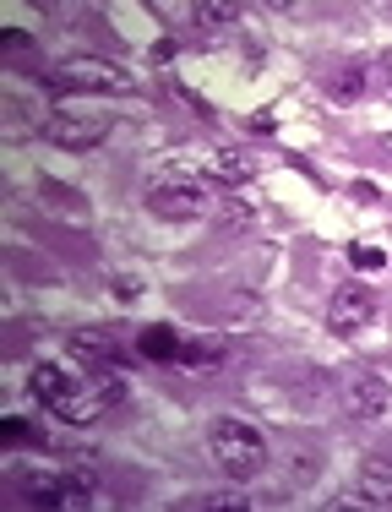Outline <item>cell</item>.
<instances>
[{"mask_svg": "<svg viewBox=\"0 0 392 512\" xmlns=\"http://www.w3.org/2000/svg\"><path fill=\"white\" fill-rule=\"evenodd\" d=\"M28 393L66 425H93L98 414L109 409V393L98 387V376L82 382V376H71L66 365H55V360H44L28 371Z\"/></svg>", "mask_w": 392, "mask_h": 512, "instance_id": "1", "label": "cell"}, {"mask_svg": "<svg viewBox=\"0 0 392 512\" xmlns=\"http://www.w3.org/2000/svg\"><path fill=\"white\" fill-rule=\"evenodd\" d=\"M207 186H213V180L191 175V169L164 164V169H153V175H147L142 197H147V213H153V218H164V224H191V218L207 213Z\"/></svg>", "mask_w": 392, "mask_h": 512, "instance_id": "2", "label": "cell"}, {"mask_svg": "<svg viewBox=\"0 0 392 512\" xmlns=\"http://www.w3.org/2000/svg\"><path fill=\"white\" fill-rule=\"evenodd\" d=\"M207 453L229 480H256L267 463V436L245 420H213L207 425Z\"/></svg>", "mask_w": 392, "mask_h": 512, "instance_id": "3", "label": "cell"}, {"mask_svg": "<svg viewBox=\"0 0 392 512\" xmlns=\"http://www.w3.org/2000/svg\"><path fill=\"white\" fill-rule=\"evenodd\" d=\"M126 82L131 77L115 66V60H104V55H66V60L49 66L44 88L49 93H120Z\"/></svg>", "mask_w": 392, "mask_h": 512, "instance_id": "4", "label": "cell"}, {"mask_svg": "<svg viewBox=\"0 0 392 512\" xmlns=\"http://www.w3.org/2000/svg\"><path fill=\"white\" fill-rule=\"evenodd\" d=\"M22 502L28 507H88L93 502V474L82 469H44V474H22Z\"/></svg>", "mask_w": 392, "mask_h": 512, "instance_id": "5", "label": "cell"}, {"mask_svg": "<svg viewBox=\"0 0 392 512\" xmlns=\"http://www.w3.org/2000/svg\"><path fill=\"white\" fill-rule=\"evenodd\" d=\"M39 131H44V142H55V148H71V153H82V148H98V142L109 137V120H98V115H82V109H49V115L39 120Z\"/></svg>", "mask_w": 392, "mask_h": 512, "instance_id": "6", "label": "cell"}, {"mask_svg": "<svg viewBox=\"0 0 392 512\" xmlns=\"http://www.w3.org/2000/svg\"><path fill=\"white\" fill-rule=\"evenodd\" d=\"M371 316H376V295H371V289H360V284H343L338 295L327 300V327H333L338 338H354Z\"/></svg>", "mask_w": 392, "mask_h": 512, "instance_id": "7", "label": "cell"}, {"mask_svg": "<svg viewBox=\"0 0 392 512\" xmlns=\"http://www.w3.org/2000/svg\"><path fill=\"white\" fill-rule=\"evenodd\" d=\"M387 398H392V387L371 371H349V382H343V404H349V414H360V420H382Z\"/></svg>", "mask_w": 392, "mask_h": 512, "instance_id": "8", "label": "cell"}, {"mask_svg": "<svg viewBox=\"0 0 392 512\" xmlns=\"http://www.w3.org/2000/svg\"><path fill=\"white\" fill-rule=\"evenodd\" d=\"M71 360L88 365V376H104V371H115L120 344L104 333V327H88V333H71Z\"/></svg>", "mask_w": 392, "mask_h": 512, "instance_id": "9", "label": "cell"}, {"mask_svg": "<svg viewBox=\"0 0 392 512\" xmlns=\"http://www.w3.org/2000/svg\"><path fill=\"white\" fill-rule=\"evenodd\" d=\"M207 180L224 186V191H240V186H251V180H256V158L245 148H218L213 164H207Z\"/></svg>", "mask_w": 392, "mask_h": 512, "instance_id": "10", "label": "cell"}, {"mask_svg": "<svg viewBox=\"0 0 392 512\" xmlns=\"http://www.w3.org/2000/svg\"><path fill=\"white\" fill-rule=\"evenodd\" d=\"M354 502L365 507H392V463L387 458H371L354 480Z\"/></svg>", "mask_w": 392, "mask_h": 512, "instance_id": "11", "label": "cell"}, {"mask_svg": "<svg viewBox=\"0 0 392 512\" xmlns=\"http://www.w3.org/2000/svg\"><path fill=\"white\" fill-rule=\"evenodd\" d=\"M137 349L147 360H180V349H186V338L175 333V327H164V322H153V327H142V338H137Z\"/></svg>", "mask_w": 392, "mask_h": 512, "instance_id": "12", "label": "cell"}, {"mask_svg": "<svg viewBox=\"0 0 392 512\" xmlns=\"http://www.w3.org/2000/svg\"><path fill=\"white\" fill-rule=\"evenodd\" d=\"M365 77H371V66H365V60H349V66L333 71L327 93H333L338 104H354V99H365Z\"/></svg>", "mask_w": 392, "mask_h": 512, "instance_id": "13", "label": "cell"}, {"mask_svg": "<svg viewBox=\"0 0 392 512\" xmlns=\"http://www.w3.org/2000/svg\"><path fill=\"white\" fill-rule=\"evenodd\" d=\"M180 507H186V512H245L251 502L235 496V491H202V496H186Z\"/></svg>", "mask_w": 392, "mask_h": 512, "instance_id": "14", "label": "cell"}, {"mask_svg": "<svg viewBox=\"0 0 392 512\" xmlns=\"http://www.w3.org/2000/svg\"><path fill=\"white\" fill-rule=\"evenodd\" d=\"M349 262L360 267V273H376V267H387V251L371 246V240H354V246H349Z\"/></svg>", "mask_w": 392, "mask_h": 512, "instance_id": "15", "label": "cell"}, {"mask_svg": "<svg viewBox=\"0 0 392 512\" xmlns=\"http://www.w3.org/2000/svg\"><path fill=\"white\" fill-rule=\"evenodd\" d=\"M191 17L202 22V28H229L240 11H235V6H213V0H207V6H191Z\"/></svg>", "mask_w": 392, "mask_h": 512, "instance_id": "16", "label": "cell"}, {"mask_svg": "<svg viewBox=\"0 0 392 512\" xmlns=\"http://www.w3.org/2000/svg\"><path fill=\"white\" fill-rule=\"evenodd\" d=\"M0 436H6V442H11V447H33V442H44V436H39V431H33V425H28V420H17V414H11V420H6V425H0Z\"/></svg>", "mask_w": 392, "mask_h": 512, "instance_id": "17", "label": "cell"}, {"mask_svg": "<svg viewBox=\"0 0 392 512\" xmlns=\"http://www.w3.org/2000/svg\"><path fill=\"white\" fill-rule=\"evenodd\" d=\"M224 224H229V229H251V224H256V218H251V207H240V202H229V207H224Z\"/></svg>", "mask_w": 392, "mask_h": 512, "instance_id": "18", "label": "cell"}, {"mask_svg": "<svg viewBox=\"0 0 392 512\" xmlns=\"http://www.w3.org/2000/svg\"><path fill=\"white\" fill-rule=\"evenodd\" d=\"M245 131H256V137H273V115H251V120H245Z\"/></svg>", "mask_w": 392, "mask_h": 512, "instance_id": "19", "label": "cell"}, {"mask_svg": "<svg viewBox=\"0 0 392 512\" xmlns=\"http://www.w3.org/2000/svg\"><path fill=\"white\" fill-rule=\"evenodd\" d=\"M115 295H120V300H137L142 284H137V278H115Z\"/></svg>", "mask_w": 392, "mask_h": 512, "instance_id": "20", "label": "cell"}, {"mask_svg": "<svg viewBox=\"0 0 392 512\" xmlns=\"http://www.w3.org/2000/svg\"><path fill=\"white\" fill-rule=\"evenodd\" d=\"M382 77H387V88H392V50L382 55Z\"/></svg>", "mask_w": 392, "mask_h": 512, "instance_id": "21", "label": "cell"}, {"mask_svg": "<svg viewBox=\"0 0 392 512\" xmlns=\"http://www.w3.org/2000/svg\"><path fill=\"white\" fill-rule=\"evenodd\" d=\"M387 153H392V137H387Z\"/></svg>", "mask_w": 392, "mask_h": 512, "instance_id": "22", "label": "cell"}]
</instances>
